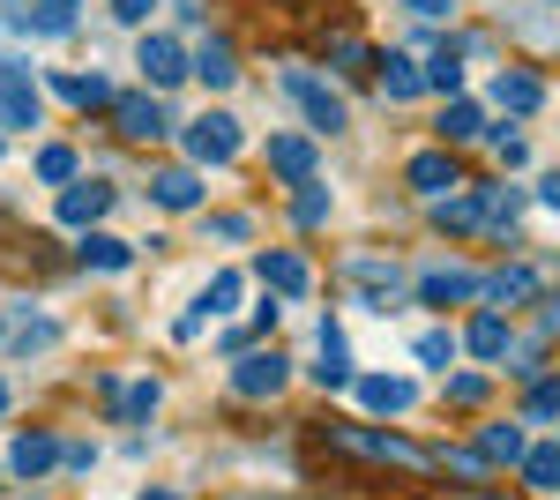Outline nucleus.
<instances>
[{"instance_id": "1", "label": "nucleus", "mask_w": 560, "mask_h": 500, "mask_svg": "<svg viewBox=\"0 0 560 500\" xmlns=\"http://www.w3.org/2000/svg\"><path fill=\"white\" fill-rule=\"evenodd\" d=\"M277 83L292 90V105L306 113V127H314V135H345V97L322 83V75H306V68H284Z\"/></svg>"}, {"instance_id": "2", "label": "nucleus", "mask_w": 560, "mask_h": 500, "mask_svg": "<svg viewBox=\"0 0 560 500\" xmlns=\"http://www.w3.org/2000/svg\"><path fill=\"white\" fill-rule=\"evenodd\" d=\"M240 142H247V135H240L232 113H202V120L187 127V165H232Z\"/></svg>"}, {"instance_id": "3", "label": "nucleus", "mask_w": 560, "mask_h": 500, "mask_svg": "<svg viewBox=\"0 0 560 500\" xmlns=\"http://www.w3.org/2000/svg\"><path fill=\"white\" fill-rule=\"evenodd\" d=\"M113 120H120L128 142H165L173 135V105L150 97V90H135V97H113Z\"/></svg>"}, {"instance_id": "4", "label": "nucleus", "mask_w": 560, "mask_h": 500, "mask_svg": "<svg viewBox=\"0 0 560 500\" xmlns=\"http://www.w3.org/2000/svg\"><path fill=\"white\" fill-rule=\"evenodd\" d=\"M135 68H142V83H150V90H173V83H187V45L150 31V38L135 45Z\"/></svg>"}, {"instance_id": "5", "label": "nucleus", "mask_w": 560, "mask_h": 500, "mask_svg": "<svg viewBox=\"0 0 560 500\" xmlns=\"http://www.w3.org/2000/svg\"><path fill=\"white\" fill-rule=\"evenodd\" d=\"M105 209H113V187H105V179H68V187H60V224H68V232H90Z\"/></svg>"}, {"instance_id": "6", "label": "nucleus", "mask_w": 560, "mask_h": 500, "mask_svg": "<svg viewBox=\"0 0 560 500\" xmlns=\"http://www.w3.org/2000/svg\"><path fill=\"white\" fill-rule=\"evenodd\" d=\"M284 381H292V359H284V351H247V359L232 367V388H240V396H277Z\"/></svg>"}, {"instance_id": "7", "label": "nucleus", "mask_w": 560, "mask_h": 500, "mask_svg": "<svg viewBox=\"0 0 560 500\" xmlns=\"http://www.w3.org/2000/svg\"><path fill=\"white\" fill-rule=\"evenodd\" d=\"M351 396H359V411H374V418H396L419 388L411 381H396V374H351Z\"/></svg>"}, {"instance_id": "8", "label": "nucleus", "mask_w": 560, "mask_h": 500, "mask_svg": "<svg viewBox=\"0 0 560 500\" xmlns=\"http://www.w3.org/2000/svg\"><path fill=\"white\" fill-rule=\"evenodd\" d=\"M493 105L516 113V120H530V113L546 105V83H538L530 68H501V75H493Z\"/></svg>"}, {"instance_id": "9", "label": "nucleus", "mask_w": 560, "mask_h": 500, "mask_svg": "<svg viewBox=\"0 0 560 500\" xmlns=\"http://www.w3.org/2000/svg\"><path fill=\"white\" fill-rule=\"evenodd\" d=\"M269 172H277L284 187H306V179H314V142H306V135H269Z\"/></svg>"}, {"instance_id": "10", "label": "nucleus", "mask_w": 560, "mask_h": 500, "mask_svg": "<svg viewBox=\"0 0 560 500\" xmlns=\"http://www.w3.org/2000/svg\"><path fill=\"white\" fill-rule=\"evenodd\" d=\"M45 90L68 97V105H83V113H113V97H120L105 75H45Z\"/></svg>"}, {"instance_id": "11", "label": "nucleus", "mask_w": 560, "mask_h": 500, "mask_svg": "<svg viewBox=\"0 0 560 500\" xmlns=\"http://www.w3.org/2000/svg\"><path fill=\"white\" fill-rule=\"evenodd\" d=\"M150 202H158V209H195V202H202V165L158 172V179H150Z\"/></svg>"}, {"instance_id": "12", "label": "nucleus", "mask_w": 560, "mask_h": 500, "mask_svg": "<svg viewBox=\"0 0 560 500\" xmlns=\"http://www.w3.org/2000/svg\"><path fill=\"white\" fill-rule=\"evenodd\" d=\"M187 75H202L210 90H232V83H240V60H232V45H224V38H210V45L187 53Z\"/></svg>"}, {"instance_id": "13", "label": "nucleus", "mask_w": 560, "mask_h": 500, "mask_svg": "<svg viewBox=\"0 0 560 500\" xmlns=\"http://www.w3.org/2000/svg\"><path fill=\"white\" fill-rule=\"evenodd\" d=\"M382 90L388 97H427V68H419L404 45H388L382 53Z\"/></svg>"}, {"instance_id": "14", "label": "nucleus", "mask_w": 560, "mask_h": 500, "mask_svg": "<svg viewBox=\"0 0 560 500\" xmlns=\"http://www.w3.org/2000/svg\"><path fill=\"white\" fill-rule=\"evenodd\" d=\"M38 83H31V75H8V83H0V127H38Z\"/></svg>"}, {"instance_id": "15", "label": "nucleus", "mask_w": 560, "mask_h": 500, "mask_svg": "<svg viewBox=\"0 0 560 500\" xmlns=\"http://www.w3.org/2000/svg\"><path fill=\"white\" fill-rule=\"evenodd\" d=\"M97 388H105V396H120L113 418H158V404H165V388H158V381H128V388H120V381H97Z\"/></svg>"}, {"instance_id": "16", "label": "nucleus", "mask_w": 560, "mask_h": 500, "mask_svg": "<svg viewBox=\"0 0 560 500\" xmlns=\"http://www.w3.org/2000/svg\"><path fill=\"white\" fill-rule=\"evenodd\" d=\"M478 135H486V113H478L471 97L456 90V97L441 105V142H478Z\"/></svg>"}, {"instance_id": "17", "label": "nucleus", "mask_w": 560, "mask_h": 500, "mask_svg": "<svg viewBox=\"0 0 560 500\" xmlns=\"http://www.w3.org/2000/svg\"><path fill=\"white\" fill-rule=\"evenodd\" d=\"M411 187H419V195H448V187H456V158H448V150H419V158H411Z\"/></svg>"}, {"instance_id": "18", "label": "nucleus", "mask_w": 560, "mask_h": 500, "mask_svg": "<svg viewBox=\"0 0 560 500\" xmlns=\"http://www.w3.org/2000/svg\"><path fill=\"white\" fill-rule=\"evenodd\" d=\"M478 224H486L478 187H471V195H441V202H433V232H478Z\"/></svg>"}, {"instance_id": "19", "label": "nucleus", "mask_w": 560, "mask_h": 500, "mask_svg": "<svg viewBox=\"0 0 560 500\" xmlns=\"http://www.w3.org/2000/svg\"><path fill=\"white\" fill-rule=\"evenodd\" d=\"M8 463H15L23 478H45V470H60V441H52V433H23Z\"/></svg>"}, {"instance_id": "20", "label": "nucleus", "mask_w": 560, "mask_h": 500, "mask_svg": "<svg viewBox=\"0 0 560 500\" xmlns=\"http://www.w3.org/2000/svg\"><path fill=\"white\" fill-rule=\"evenodd\" d=\"M523 449H530V441H523L516 426H486V433H478V449H471V456L486 463V470H501V463H516Z\"/></svg>"}, {"instance_id": "21", "label": "nucleus", "mask_w": 560, "mask_h": 500, "mask_svg": "<svg viewBox=\"0 0 560 500\" xmlns=\"http://www.w3.org/2000/svg\"><path fill=\"white\" fill-rule=\"evenodd\" d=\"M486 292H493V306H523V299L538 292V269H523V261H509L501 277H478Z\"/></svg>"}, {"instance_id": "22", "label": "nucleus", "mask_w": 560, "mask_h": 500, "mask_svg": "<svg viewBox=\"0 0 560 500\" xmlns=\"http://www.w3.org/2000/svg\"><path fill=\"white\" fill-rule=\"evenodd\" d=\"M419 292H427V306H464V299L478 292V277H471V269H433Z\"/></svg>"}, {"instance_id": "23", "label": "nucleus", "mask_w": 560, "mask_h": 500, "mask_svg": "<svg viewBox=\"0 0 560 500\" xmlns=\"http://www.w3.org/2000/svg\"><path fill=\"white\" fill-rule=\"evenodd\" d=\"M261 277H269V284H277L284 299H300L306 284H314V277H306V261H300V254H277V247L261 254Z\"/></svg>"}, {"instance_id": "24", "label": "nucleus", "mask_w": 560, "mask_h": 500, "mask_svg": "<svg viewBox=\"0 0 560 500\" xmlns=\"http://www.w3.org/2000/svg\"><path fill=\"white\" fill-rule=\"evenodd\" d=\"M516 470H523V486H538V493H560V449H523Z\"/></svg>"}, {"instance_id": "25", "label": "nucleus", "mask_w": 560, "mask_h": 500, "mask_svg": "<svg viewBox=\"0 0 560 500\" xmlns=\"http://www.w3.org/2000/svg\"><path fill=\"white\" fill-rule=\"evenodd\" d=\"M8 329H15V344H8V351H23V359H38L45 344H52V322H45V314H8Z\"/></svg>"}, {"instance_id": "26", "label": "nucleus", "mask_w": 560, "mask_h": 500, "mask_svg": "<svg viewBox=\"0 0 560 500\" xmlns=\"http://www.w3.org/2000/svg\"><path fill=\"white\" fill-rule=\"evenodd\" d=\"M322 217H329V187H322V179H306V187H292V224H300V232H314Z\"/></svg>"}, {"instance_id": "27", "label": "nucleus", "mask_w": 560, "mask_h": 500, "mask_svg": "<svg viewBox=\"0 0 560 500\" xmlns=\"http://www.w3.org/2000/svg\"><path fill=\"white\" fill-rule=\"evenodd\" d=\"M75 165H83V158H75L68 142H45V150H38V179H45V187H68Z\"/></svg>"}, {"instance_id": "28", "label": "nucleus", "mask_w": 560, "mask_h": 500, "mask_svg": "<svg viewBox=\"0 0 560 500\" xmlns=\"http://www.w3.org/2000/svg\"><path fill=\"white\" fill-rule=\"evenodd\" d=\"M240 284H247L240 269H217V277H210V292H202V306H195V314H232V306H240Z\"/></svg>"}, {"instance_id": "29", "label": "nucleus", "mask_w": 560, "mask_h": 500, "mask_svg": "<svg viewBox=\"0 0 560 500\" xmlns=\"http://www.w3.org/2000/svg\"><path fill=\"white\" fill-rule=\"evenodd\" d=\"M509 351V322L501 314H478L471 322V359H501Z\"/></svg>"}, {"instance_id": "30", "label": "nucleus", "mask_w": 560, "mask_h": 500, "mask_svg": "<svg viewBox=\"0 0 560 500\" xmlns=\"http://www.w3.org/2000/svg\"><path fill=\"white\" fill-rule=\"evenodd\" d=\"M83 261H90V269H128L135 254L120 247V240H105V232H83Z\"/></svg>"}, {"instance_id": "31", "label": "nucleus", "mask_w": 560, "mask_h": 500, "mask_svg": "<svg viewBox=\"0 0 560 500\" xmlns=\"http://www.w3.org/2000/svg\"><path fill=\"white\" fill-rule=\"evenodd\" d=\"M427 90H464V53H433L427 60Z\"/></svg>"}, {"instance_id": "32", "label": "nucleus", "mask_w": 560, "mask_h": 500, "mask_svg": "<svg viewBox=\"0 0 560 500\" xmlns=\"http://www.w3.org/2000/svg\"><path fill=\"white\" fill-rule=\"evenodd\" d=\"M23 23H31V31H68V23H75V0H38Z\"/></svg>"}, {"instance_id": "33", "label": "nucleus", "mask_w": 560, "mask_h": 500, "mask_svg": "<svg viewBox=\"0 0 560 500\" xmlns=\"http://www.w3.org/2000/svg\"><path fill=\"white\" fill-rule=\"evenodd\" d=\"M553 411H560V381H538V388L523 396V418H530V426H546Z\"/></svg>"}, {"instance_id": "34", "label": "nucleus", "mask_w": 560, "mask_h": 500, "mask_svg": "<svg viewBox=\"0 0 560 500\" xmlns=\"http://www.w3.org/2000/svg\"><path fill=\"white\" fill-rule=\"evenodd\" d=\"M314 374H322V388H351V351H345V344H329Z\"/></svg>"}, {"instance_id": "35", "label": "nucleus", "mask_w": 560, "mask_h": 500, "mask_svg": "<svg viewBox=\"0 0 560 500\" xmlns=\"http://www.w3.org/2000/svg\"><path fill=\"white\" fill-rule=\"evenodd\" d=\"M448 404H486V374H448Z\"/></svg>"}, {"instance_id": "36", "label": "nucleus", "mask_w": 560, "mask_h": 500, "mask_svg": "<svg viewBox=\"0 0 560 500\" xmlns=\"http://www.w3.org/2000/svg\"><path fill=\"white\" fill-rule=\"evenodd\" d=\"M448 359H456V344H448L441 329H433V336H419V367H448Z\"/></svg>"}, {"instance_id": "37", "label": "nucleus", "mask_w": 560, "mask_h": 500, "mask_svg": "<svg viewBox=\"0 0 560 500\" xmlns=\"http://www.w3.org/2000/svg\"><path fill=\"white\" fill-rule=\"evenodd\" d=\"M60 470H97V449H83V441H60Z\"/></svg>"}, {"instance_id": "38", "label": "nucleus", "mask_w": 560, "mask_h": 500, "mask_svg": "<svg viewBox=\"0 0 560 500\" xmlns=\"http://www.w3.org/2000/svg\"><path fill=\"white\" fill-rule=\"evenodd\" d=\"M493 150H501V165H530V150H523V135H509V127L493 135Z\"/></svg>"}, {"instance_id": "39", "label": "nucleus", "mask_w": 560, "mask_h": 500, "mask_svg": "<svg viewBox=\"0 0 560 500\" xmlns=\"http://www.w3.org/2000/svg\"><path fill=\"white\" fill-rule=\"evenodd\" d=\"M113 15H120V23H150V15H158V0H113Z\"/></svg>"}, {"instance_id": "40", "label": "nucleus", "mask_w": 560, "mask_h": 500, "mask_svg": "<svg viewBox=\"0 0 560 500\" xmlns=\"http://www.w3.org/2000/svg\"><path fill=\"white\" fill-rule=\"evenodd\" d=\"M247 344H255L247 329H224V336H217V351H224V359H247Z\"/></svg>"}, {"instance_id": "41", "label": "nucleus", "mask_w": 560, "mask_h": 500, "mask_svg": "<svg viewBox=\"0 0 560 500\" xmlns=\"http://www.w3.org/2000/svg\"><path fill=\"white\" fill-rule=\"evenodd\" d=\"M404 8H411V15H427V23H441V15H448L456 0H404Z\"/></svg>"}, {"instance_id": "42", "label": "nucleus", "mask_w": 560, "mask_h": 500, "mask_svg": "<svg viewBox=\"0 0 560 500\" xmlns=\"http://www.w3.org/2000/svg\"><path fill=\"white\" fill-rule=\"evenodd\" d=\"M546 202H553V209H560V172H553V179H546Z\"/></svg>"}, {"instance_id": "43", "label": "nucleus", "mask_w": 560, "mask_h": 500, "mask_svg": "<svg viewBox=\"0 0 560 500\" xmlns=\"http://www.w3.org/2000/svg\"><path fill=\"white\" fill-rule=\"evenodd\" d=\"M546 322H560V292H553V306H546Z\"/></svg>"}, {"instance_id": "44", "label": "nucleus", "mask_w": 560, "mask_h": 500, "mask_svg": "<svg viewBox=\"0 0 560 500\" xmlns=\"http://www.w3.org/2000/svg\"><path fill=\"white\" fill-rule=\"evenodd\" d=\"M142 500H179V493H142Z\"/></svg>"}, {"instance_id": "45", "label": "nucleus", "mask_w": 560, "mask_h": 500, "mask_svg": "<svg viewBox=\"0 0 560 500\" xmlns=\"http://www.w3.org/2000/svg\"><path fill=\"white\" fill-rule=\"evenodd\" d=\"M0 411H8V388H0Z\"/></svg>"}]
</instances>
